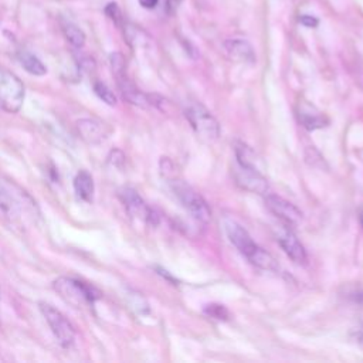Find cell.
<instances>
[{
  "mask_svg": "<svg viewBox=\"0 0 363 363\" xmlns=\"http://www.w3.org/2000/svg\"><path fill=\"white\" fill-rule=\"evenodd\" d=\"M224 227L227 237L233 243V246L253 266L266 271H276L278 269L274 257L256 243L245 227H241L238 223L233 220H227L224 223Z\"/></svg>",
  "mask_w": 363,
  "mask_h": 363,
  "instance_id": "cell-1",
  "label": "cell"
},
{
  "mask_svg": "<svg viewBox=\"0 0 363 363\" xmlns=\"http://www.w3.org/2000/svg\"><path fill=\"white\" fill-rule=\"evenodd\" d=\"M54 291L71 307L82 308L92 305L101 298V293L94 287L68 277H60L53 283Z\"/></svg>",
  "mask_w": 363,
  "mask_h": 363,
  "instance_id": "cell-2",
  "label": "cell"
},
{
  "mask_svg": "<svg viewBox=\"0 0 363 363\" xmlns=\"http://www.w3.org/2000/svg\"><path fill=\"white\" fill-rule=\"evenodd\" d=\"M171 189L175 193L176 199L180 204L189 211V214L202 224H206L211 219L210 207L207 206L206 200L187 183L179 179L171 180Z\"/></svg>",
  "mask_w": 363,
  "mask_h": 363,
  "instance_id": "cell-3",
  "label": "cell"
},
{
  "mask_svg": "<svg viewBox=\"0 0 363 363\" xmlns=\"http://www.w3.org/2000/svg\"><path fill=\"white\" fill-rule=\"evenodd\" d=\"M25 85L18 75L0 67V108L6 112H19L25 102Z\"/></svg>",
  "mask_w": 363,
  "mask_h": 363,
  "instance_id": "cell-4",
  "label": "cell"
},
{
  "mask_svg": "<svg viewBox=\"0 0 363 363\" xmlns=\"http://www.w3.org/2000/svg\"><path fill=\"white\" fill-rule=\"evenodd\" d=\"M185 115L193 131L203 142L211 144L217 141L220 137V125L210 111L200 104H193L186 109Z\"/></svg>",
  "mask_w": 363,
  "mask_h": 363,
  "instance_id": "cell-5",
  "label": "cell"
},
{
  "mask_svg": "<svg viewBox=\"0 0 363 363\" xmlns=\"http://www.w3.org/2000/svg\"><path fill=\"white\" fill-rule=\"evenodd\" d=\"M43 316L46 318L54 338L63 347H70L75 339V329L63 312L56 309L53 305L40 302L39 304Z\"/></svg>",
  "mask_w": 363,
  "mask_h": 363,
  "instance_id": "cell-6",
  "label": "cell"
},
{
  "mask_svg": "<svg viewBox=\"0 0 363 363\" xmlns=\"http://www.w3.org/2000/svg\"><path fill=\"white\" fill-rule=\"evenodd\" d=\"M235 183L247 192L257 193V195H266L270 189L269 180L257 171L256 166H246L238 165L233 171Z\"/></svg>",
  "mask_w": 363,
  "mask_h": 363,
  "instance_id": "cell-7",
  "label": "cell"
},
{
  "mask_svg": "<svg viewBox=\"0 0 363 363\" xmlns=\"http://www.w3.org/2000/svg\"><path fill=\"white\" fill-rule=\"evenodd\" d=\"M119 197L123 200L128 214L137 220L156 224L158 223V216L155 211L144 202V199L138 195L137 190L131 187H124L119 192Z\"/></svg>",
  "mask_w": 363,
  "mask_h": 363,
  "instance_id": "cell-8",
  "label": "cell"
},
{
  "mask_svg": "<svg viewBox=\"0 0 363 363\" xmlns=\"http://www.w3.org/2000/svg\"><path fill=\"white\" fill-rule=\"evenodd\" d=\"M266 204L271 213H274L278 219H281L287 224H298L302 220L301 210L291 202L277 195H267Z\"/></svg>",
  "mask_w": 363,
  "mask_h": 363,
  "instance_id": "cell-9",
  "label": "cell"
},
{
  "mask_svg": "<svg viewBox=\"0 0 363 363\" xmlns=\"http://www.w3.org/2000/svg\"><path fill=\"white\" fill-rule=\"evenodd\" d=\"M77 131L87 144H101L108 138L111 133V130L104 123H99V121L90 119V118H84L78 121Z\"/></svg>",
  "mask_w": 363,
  "mask_h": 363,
  "instance_id": "cell-10",
  "label": "cell"
},
{
  "mask_svg": "<svg viewBox=\"0 0 363 363\" xmlns=\"http://www.w3.org/2000/svg\"><path fill=\"white\" fill-rule=\"evenodd\" d=\"M116 77V84L118 88L121 90V94H123L124 99H127L130 104L137 105L140 108H149L151 106V98L149 95L144 94L142 91H140L127 77L125 71H121L115 74Z\"/></svg>",
  "mask_w": 363,
  "mask_h": 363,
  "instance_id": "cell-11",
  "label": "cell"
},
{
  "mask_svg": "<svg viewBox=\"0 0 363 363\" xmlns=\"http://www.w3.org/2000/svg\"><path fill=\"white\" fill-rule=\"evenodd\" d=\"M278 243L284 253L297 264H307V252L304 246L300 243V240L291 230H284L278 234Z\"/></svg>",
  "mask_w": 363,
  "mask_h": 363,
  "instance_id": "cell-12",
  "label": "cell"
},
{
  "mask_svg": "<svg viewBox=\"0 0 363 363\" xmlns=\"http://www.w3.org/2000/svg\"><path fill=\"white\" fill-rule=\"evenodd\" d=\"M224 49H226V53L228 54V57L234 61L250 63V64H253L256 61L254 49L246 40H241V39L227 40L224 43Z\"/></svg>",
  "mask_w": 363,
  "mask_h": 363,
  "instance_id": "cell-13",
  "label": "cell"
},
{
  "mask_svg": "<svg viewBox=\"0 0 363 363\" xmlns=\"http://www.w3.org/2000/svg\"><path fill=\"white\" fill-rule=\"evenodd\" d=\"M300 121L301 124L309 131L324 128L328 124V119L325 118V115H322L315 106H311L309 104H304L301 106Z\"/></svg>",
  "mask_w": 363,
  "mask_h": 363,
  "instance_id": "cell-14",
  "label": "cell"
},
{
  "mask_svg": "<svg viewBox=\"0 0 363 363\" xmlns=\"http://www.w3.org/2000/svg\"><path fill=\"white\" fill-rule=\"evenodd\" d=\"M74 190L77 196L84 202H92L94 197V179L87 171H80L74 178Z\"/></svg>",
  "mask_w": 363,
  "mask_h": 363,
  "instance_id": "cell-15",
  "label": "cell"
},
{
  "mask_svg": "<svg viewBox=\"0 0 363 363\" xmlns=\"http://www.w3.org/2000/svg\"><path fill=\"white\" fill-rule=\"evenodd\" d=\"M20 209L19 200L16 195L11 190L9 186H6L2 180H0V210L6 213L8 216H13Z\"/></svg>",
  "mask_w": 363,
  "mask_h": 363,
  "instance_id": "cell-16",
  "label": "cell"
},
{
  "mask_svg": "<svg viewBox=\"0 0 363 363\" xmlns=\"http://www.w3.org/2000/svg\"><path fill=\"white\" fill-rule=\"evenodd\" d=\"M19 61L23 66V68L33 75H44L47 73L46 66L35 54L29 51H20Z\"/></svg>",
  "mask_w": 363,
  "mask_h": 363,
  "instance_id": "cell-17",
  "label": "cell"
},
{
  "mask_svg": "<svg viewBox=\"0 0 363 363\" xmlns=\"http://www.w3.org/2000/svg\"><path fill=\"white\" fill-rule=\"evenodd\" d=\"M63 32L67 37V40L75 47V49H81L85 43V35L82 33L81 29H78L75 25L67 22L63 25Z\"/></svg>",
  "mask_w": 363,
  "mask_h": 363,
  "instance_id": "cell-18",
  "label": "cell"
},
{
  "mask_svg": "<svg viewBox=\"0 0 363 363\" xmlns=\"http://www.w3.org/2000/svg\"><path fill=\"white\" fill-rule=\"evenodd\" d=\"M234 151H235V158H237V164H238V165L254 166L256 155H254V152L252 151L250 147H247L246 144L237 142Z\"/></svg>",
  "mask_w": 363,
  "mask_h": 363,
  "instance_id": "cell-19",
  "label": "cell"
},
{
  "mask_svg": "<svg viewBox=\"0 0 363 363\" xmlns=\"http://www.w3.org/2000/svg\"><path fill=\"white\" fill-rule=\"evenodd\" d=\"M94 91H95V94L98 95V98L102 99L106 105H111V106L116 105V97H115V94L108 88L106 84H104V82H101V81H97V82L94 84Z\"/></svg>",
  "mask_w": 363,
  "mask_h": 363,
  "instance_id": "cell-20",
  "label": "cell"
},
{
  "mask_svg": "<svg viewBox=\"0 0 363 363\" xmlns=\"http://www.w3.org/2000/svg\"><path fill=\"white\" fill-rule=\"evenodd\" d=\"M204 314L217 321H227L230 318V312L224 305L220 304H209L204 307Z\"/></svg>",
  "mask_w": 363,
  "mask_h": 363,
  "instance_id": "cell-21",
  "label": "cell"
},
{
  "mask_svg": "<svg viewBox=\"0 0 363 363\" xmlns=\"http://www.w3.org/2000/svg\"><path fill=\"white\" fill-rule=\"evenodd\" d=\"M105 13H106L113 22H116V23H119L121 20H123V15H121V11H119V8L116 6V4H109V5L106 6V9H105Z\"/></svg>",
  "mask_w": 363,
  "mask_h": 363,
  "instance_id": "cell-22",
  "label": "cell"
},
{
  "mask_svg": "<svg viewBox=\"0 0 363 363\" xmlns=\"http://www.w3.org/2000/svg\"><path fill=\"white\" fill-rule=\"evenodd\" d=\"M300 23H301L302 26H305V27H311V29H314V27H318L319 20H318L316 18H314V16L304 15V16H300Z\"/></svg>",
  "mask_w": 363,
  "mask_h": 363,
  "instance_id": "cell-23",
  "label": "cell"
},
{
  "mask_svg": "<svg viewBox=\"0 0 363 363\" xmlns=\"http://www.w3.org/2000/svg\"><path fill=\"white\" fill-rule=\"evenodd\" d=\"M138 2L144 9H155L159 0H138Z\"/></svg>",
  "mask_w": 363,
  "mask_h": 363,
  "instance_id": "cell-24",
  "label": "cell"
},
{
  "mask_svg": "<svg viewBox=\"0 0 363 363\" xmlns=\"http://www.w3.org/2000/svg\"><path fill=\"white\" fill-rule=\"evenodd\" d=\"M180 2H182V0H166V9H168V12L173 13L178 9V6L180 5Z\"/></svg>",
  "mask_w": 363,
  "mask_h": 363,
  "instance_id": "cell-25",
  "label": "cell"
},
{
  "mask_svg": "<svg viewBox=\"0 0 363 363\" xmlns=\"http://www.w3.org/2000/svg\"><path fill=\"white\" fill-rule=\"evenodd\" d=\"M353 300H355L356 302H360V304H363V291H359V293L353 294Z\"/></svg>",
  "mask_w": 363,
  "mask_h": 363,
  "instance_id": "cell-26",
  "label": "cell"
},
{
  "mask_svg": "<svg viewBox=\"0 0 363 363\" xmlns=\"http://www.w3.org/2000/svg\"><path fill=\"white\" fill-rule=\"evenodd\" d=\"M359 223H360V226H362V228H363V207H362L360 211H359Z\"/></svg>",
  "mask_w": 363,
  "mask_h": 363,
  "instance_id": "cell-27",
  "label": "cell"
}]
</instances>
